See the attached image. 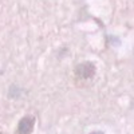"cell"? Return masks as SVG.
Listing matches in <instances>:
<instances>
[{
	"mask_svg": "<svg viewBox=\"0 0 134 134\" xmlns=\"http://www.w3.org/2000/svg\"><path fill=\"white\" fill-rule=\"evenodd\" d=\"M95 74V67L90 62H85L76 66L75 69V76L78 79H91Z\"/></svg>",
	"mask_w": 134,
	"mask_h": 134,
	"instance_id": "cell-1",
	"label": "cell"
},
{
	"mask_svg": "<svg viewBox=\"0 0 134 134\" xmlns=\"http://www.w3.org/2000/svg\"><path fill=\"white\" fill-rule=\"evenodd\" d=\"M35 126V118L32 115H26L19 121V125L16 127V134H31Z\"/></svg>",
	"mask_w": 134,
	"mask_h": 134,
	"instance_id": "cell-2",
	"label": "cell"
},
{
	"mask_svg": "<svg viewBox=\"0 0 134 134\" xmlns=\"http://www.w3.org/2000/svg\"><path fill=\"white\" fill-rule=\"evenodd\" d=\"M90 134H103L102 131H93V133H90Z\"/></svg>",
	"mask_w": 134,
	"mask_h": 134,
	"instance_id": "cell-3",
	"label": "cell"
}]
</instances>
